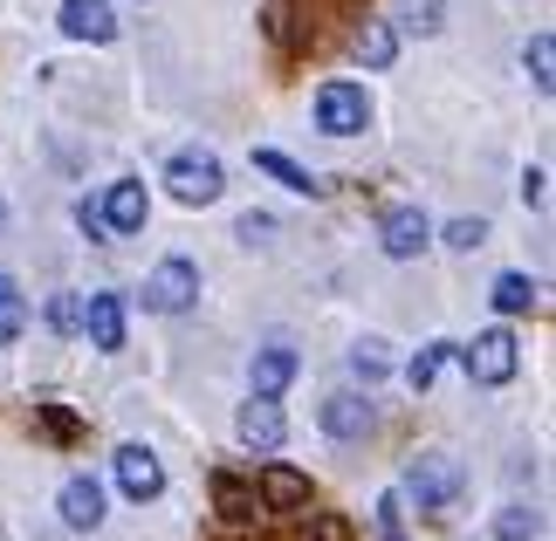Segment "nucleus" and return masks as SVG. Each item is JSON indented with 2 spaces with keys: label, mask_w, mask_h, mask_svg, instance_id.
Instances as JSON below:
<instances>
[{
  "label": "nucleus",
  "mask_w": 556,
  "mask_h": 541,
  "mask_svg": "<svg viewBox=\"0 0 556 541\" xmlns=\"http://www.w3.org/2000/svg\"><path fill=\"white\" fill-rule=\"evenodd\" d=\"M460 480H467V466L446 446H433V452H419V460H413V473H405V501H413L419 514H446V507L460 501Z\"/></svg>",
  "instance_id": "f257e3e1"
},
{
  "label": "nucleus",
  "mask_w": 556,
  "mask_h": 541,
  "mask_svg": "<svg viewBox=\"0 0 556 541\" xmlns=\"http://www.w3.org/2000/svg\"><path fill=\"white\" fill-rule=\"evenodd\" d=\"M165 185H173V199L179 206H213L227 192V171H220V158H213V151H173V158H165Z\"/></svg>",
  "instance_id": "f03ea898"
},
{
  "label": "nucleus",
  "mask_w": 556,
  "mask_h": 541,
  "mask_svg": "<svg viewBox=\"0 0 556 541\" xmlns=\"http://www.w3.org/2000/svg\"><path fill=\"white\" fill-rule=\"evenodd\" d=\"M460 363H467V384L502 391V384L516 377V363H522V343H516V330H481V336L460 350Z\"/></svg>",
  "instance_id": "7ed1b4c3"
},
{
  "label": "nucleus",
  "mask_w": 556,
  "mask_h": 541,
  "mask_svg": "<svg viewBox=\"0 0 556 541\" xmlns=\"http://www.w3.org/2000/svg\"><path fill=\"white\" fill-rule=\"evenodd\" d=\"M365 124H371V96L357 90V82H324V90H316V131L357 138Z\"/></svg>",
  "instance_id": "20e7f679"
},
{
  "label": "nucleus",
  "mask_w": 556,
  "mask_h": 541,
  "mask_svg": "<svg viewBox=\"0 0 556 541\" xmlns=\"http://www.w3.org/2000/svg\"><path fill=\"white\" fill-rule=\"evenodd\" d=\"M192 301H200V268L192 261H159L152 268V281H144V309H159V315H186Z\"/></svg>",
  "instance_id": "39448f33"
},
{
  "label": "nucleus",
  "mask_w": 556,
  "mask_h": 541,
  "mask_svg": "<svg viewBox=\"0 0 556 541\" xmlns=\"http://www.w3.org/2000/svg\"><path fill=\"white\" fill-rule=\"evenodd\" d=\"M97 212H103V241H124V233H144V212H152V199H144L138 179H117V185L97 199Z\"/></svg>",
  "instance_id": "423d86ee"
},
{
  "label": "nucleus",
  "mask_w": 556,
  "mask_h": 541,
  "mask_svg": "<svg viewBox=\"0 0 556 541\" xmlns=\"http://www.w3.org/2000/svg\"><path fill=\"white\" fill-rule=\"evenodd\" d=\"M426 241H433V220H426L419 206H392L378 220V247L392 254V261H413V254H426Z\"/></svg>",
  "instance_id": "0eeeda50"
},
{
  "label": "nucleus",
  "mask_w": 556,
  "mask_h": 541,
  "mask_svg": "<svg viewBox=\"0 0 556 541\" xmlns=\"http://www.w3.org/2000/svg\"><path fill=\"white\" fill-rule=\"evenodd\" d=\"M324 431L330 439H371L378 431V411H371V398H357V391H330L324 398Z\"/></svg>",
  "instance_id": "6e6552de"
},
{
  "label": "nucleus",
  "mask_w": 556,
  "mask_h": 541,
  "mask_svg": "<svg viewBox=\"0 0 556 541\" xmlns=\"http://www.w3.org/2000/svg\"><path fill=\"white\" fill-rule=\"evenodd\" d=\"M117 487L131 493V501H159L165 493V466L152 446H117Z\"/></svg>",
  "instance_id": "1a4fd4ad"
},
{
  "label": "nucleus",
  "mask_w": 556,
  "mask_h": 541,
  "mask_svg": "<svg viewBox=\"0 0 556 541\" xmlns=\"http://www.w3.org/2000/svg\"><path fill=\"white\" fill-rule=\"evenodd\" d=\"M83 336H90L103 357L124 350V295H117V288H103V295L83 301Z\"/></svg>",
  "instance_id": "9d476101"
},
{
  "label": "nucleus",
  "mask_w": 556,
  "mask_h": 541,
  "mask_svg": "<svg viewBox=\"0 0 556 541\" xmlns=\"http://www.w3.org/2000/svg\"><path fill=\"white\" fill-rule=\"evenodd\" d=\"M62 35H76V41H117V14H111V0H62Z\"/></svg>",
  "instance_id": "9b49d317"
},
{
  "label": "nucleus",
  "mask_w": 556,
  "mask_h": 541,
  "mask_svg": "<svg viewBox=\"0 0 556 541\" xmlns=\"http://www.w3.org/2000/svg\"><path fill=\"white\" fill-rule=\"evenodd\" d=\"M241 439H248V446H262V452H275V446L289 439L282 404H275V398H248V404H241Z\"/></svg>",
  "instance_id": "f8f14e48"
},
{
  "label": "nucleus",
  "mask_w": 556,
  "mask_h": 541,
  "mask_svg": "<svg viewBox=\"0 0 556 541\" xmlns=\"http://www.w3.org/2000/svg\"><path fill=\"white\" fill-rule=\"evenodd\" d=\"M295 363H303V357H295L289 343H268V350L254 357V398H282L289 377H295Z\"/></svg>",
  "instance_id": "ddd939ff"
},
{
  "label": "nucleus",
  "mask_w": 556,
  "mask_h": 541,
  "mask_svg": "<svg viewBox=\"0 0 556 541\" xmlns=\"http://www.w3.org/2000/svg\"><path fill=\"white\" fill-rule=\"evenodd\" d=\"M62 521L70 528H103V487L90 473H76V480L62 487Z\"/></svg>",
  "instance_id": "4468645a"
},
{
  "label": "nucleus",
  "mask_w": 556,
  "mask_h": 541,
  "mask_svg": "<svg viewBox=\"0 0 556 541\" xmlns=\"http://www.w3.org/2000/svg\"><path fill=\"white\" fill-rule=\"evenodd\" d=\"M262 507H309V473L295 466H262Z\"/></svg>",
  "instance_id": "2eb2a0df"
},
{
  "label": "nucleus",
  "mask_w": 556,
  "mask_h": 541,
  "mask_svg": "<svg viewBox=\"0 0 556 541\" xmlns=\"http://www.w3.org/2000/svg\"><path fill=\"white\" fill-rule=\"evenodd\" d=\"M254 171H268V179L275 185H289V192H309V199H316V192H324V179H309V171L303 165H295V158H282V151H254Z\"/></svg>",
  "instance_id": "dca6fc26"
},
{
  "label": "nucleus",
  "mask_w": 556,
  "mask_h": 541,
  "mask_svg": "<svg viewBox=\"0 0 556 541\" xmlns=\"http://www.w3.org/2000/svg\"><path fill=\"white\" fill-rule=\"evenodd\" d=\"M392 55H399V28H392V21H365V35H357V62H365V69H392Z\"/></svg>",
  "instance_id": "f3484780"
},
{
  "label": "nucleus",
  "mask_w": 556,
  "mask_h": 541,
  "mask_svg": "<svg viewBox=\"0 0 556 541\" xmlns=\"http://www.w3.org/2000/svg\"><path fill=\"white\" fill-rule=\"evenodd\" d=\"M488 295H495V309H502V315H529V309L543 301L529 274H495V288H488Z\"/></svg>",
  "instance_id": "a211bd4d"
},
{
  "label": "nucleus",
  "mask_w": 556,
  "mask_h": 541,
  "mask_svg": "<svg viewBox=\"0 0 556 541\" xmlns=\"http://www.w3.org/2000/svg\"><path fill=\"white\" fill-rule=\"evenodd\" d=\"M446 357H454V343H419V357L405 363V384H413V391H433V377L446 371Z\"/></svg>",
  "instance_id": "6ab92c4d"
},
{
  "label": "nucleus",
  "mask_w": 556,
  "mask_h": 541,
  "mask_svg": "<svg viewBox=\"0 0 556 541\" xmlns=\"http://www.w3.org/2000/svg\"><path fill=\"white\" fill-rule=\"evenodd\" d=\"M213 501H220L227 521H254V501H262V493H248L233 473H220V480H213Z\"/></svg>",
  "instance_id": "aec40b11"
},
{
  "label": "nucleus",
  "mask_w": 556,
  "mask_h": 541,
  "mask_svg": "<svg viewBox=\"0 0 556 541\" xmlns=\"http://www.w3.org/2000/svg\"><path fill=\"white\" fill-rule=\"evenodd\" d=\"M536 534H543V514L529 507V501L502 507V521H495V541H536Z\"/></svg>",
  "instance_id": "412c9836"
},
{
  "label": "nucleus",
  "mask_w": 556,
  "mask_h": 541,
  "mask_svg": "<svg viewBox=\"0 0 556 541\" xmlns=\"http://www.w3.org/2000/svg\"><path fill=\"white\" fill-rule=\"evenodd\" d=\"M21 330H28V301H21V288L0 274V343H21Z\"/></svg>",
  "instance_id": "4be33fe9"
},
{
  "label": "nucleus",
  "mask_w": 556,
  "mask_h": 541,
  "mask_svg": "<svg viewBox=\"0 0 556 541\" xmlns=\"http://www.w3.org/2000/svg\"><path fill=\"white\" fill-rule=\"evenodd\" d=\"M522 62H529V82H536V90L549 96V90H556V35H536Z\"/></svg>",
  "instance_id": "5701e85b"
},
{
  "label": "nucleus",
  "mask_w": 556,
  "mask_h": 541,
  "mask_svg": "<svg viewBox=\"0 0 556 541\" xmlns=\"http://www.w3.org/2000/svg\"><path fill=\"white\" fill-rule=\"evenodd\" d=\"M440 21H446V0H399V28L440 35Z\"/></svg>",
  "instance_id": "b1692460"
},
{
  "label": "nucleus",
  "mask_w": 556,
  "mask_h": 541,
  "mask_svg": "<svg viewBox=\"0 0 556 541\" xmlns=\"http://www.w3.org/2000/svg\"><path fill=\"white\" fill-rule=\"evenodd\" d=\"M351 371L365 377V384H378L384 371H392V357H384V343H371V336H365V343H351Z\"/></svg>",
  "instance_id": "393cba45"
},
{
  "label": "nucleus",
  "mask_w": 556,
  "mask_h": 541,
  "mask_svg": "<svg viewBox=\"0 0 556 541\" xmlns=\"http://www.w3.org/2000/svg\"><path fill=\"white\" fill-rule=\"evenodd\" d=\"M35 425L49 431V439H62V446H70L76 431H83V425H76V418H70V411H62V404H41V411H35Z\"/></svg>",
  "instance_id": "a878e982"
},
{
  "label": "nucleus",
  "mask_w": 556,
  "mask_h": 541,
  "mask_svg": "<svg viewBox=\"0 0 556 541\" xmlns=\"http://www.w3.org/2000/svg\"><path fill=\"white\" fill-rule=\"evenodd\" d=\"M488 241V220H454V227H446V247H454V254H475Z\"/></svg>",
  "instance_id": "bb28decb"
},
{
  "label": "nucleus",
  "mask_w": 556,
  "mask_h": 541,
  "mask_svg": "<svg viewBox=\"0 0 556 541\" xmlns=\"http://www.w3.org/2000/svg\"><path fill=\"white\" fill-rule=\"evenodd\" d=\"M233 233H241V247H268L275 241V220H268V212H241V227H233Z\"/></svg>",
  "instance_id": "cd10ccee"
},
{
  "label": "nucleus",
  "mask_w": 556,
  "mask_h": 541,
  "mask_svg": "<svg viewBox=\"0 0 556 541\" xmlns=\"http://www.w3.org/2000/svg\"><path fill=\"white\" fill-rule=\"evenodd\" d=\"M49 322H55L62 336H76V330H83V301H76V295H55V301H49Z\"/></svg>",
  "instance_id": "c85d7f7f"
},
{
  "label": "nucleus",
  "mask_w": 556,
  "mask_h": 541,
  "mask_svg": "<svg viewBox=\"0 0 556 541\" xmlns=\"http://www.w3.org/2000/svg\"><path fill=\"white\" fill-rule=\"evenodd\" d=\"M378 534L384 541H405V528H399V493H384V501H378Z\"/></svg>",
  "instance_id": "c756f323"
},
{
  "label": "nucleus",
  "mask_w": 556,
  "mask_h": 541,
  "mask_svg": "<svg viewBox=\"0 0 556 541\" xmlns=\"http://www.w3.org/2000/svg\"><path fill=\"white\" fill-rule=\"evenodd\" d=\"M76 220H83V233H90V241H103V212H97V199H83Z\"/></svg>",
  "instance_id": "7c9ffc66"
},
{
  "label": "nucleus",
  "mask_w": 556,
  "mask_h": 541,
  "mask_svg": "<svg viewBox=\"0 0 556 541\" xmlns=\"http://www.w3.org/2000/svg\"><path fill=\"white\" fill-rule=\"evenodd\" d=\"M309 541H351V528H344V521H316V534H309Z\"/></svg>",
  "instance_id": "2f4dec72"
},
{
  "label": "nucleus",
  "mask_w": 556,
  "mask_h": 541,
  "mask_svg": "<svg viewBox=\"0 0 556 541\" xmlns=\"http://www.w3.org/2000/svg\"><path fill=\"white\" fill-rule=\"evenodd\" d=\"M0 233H8V199H0Z\"/></svg>",
  "instance_id": "473e14b6"
}]
</instances>
